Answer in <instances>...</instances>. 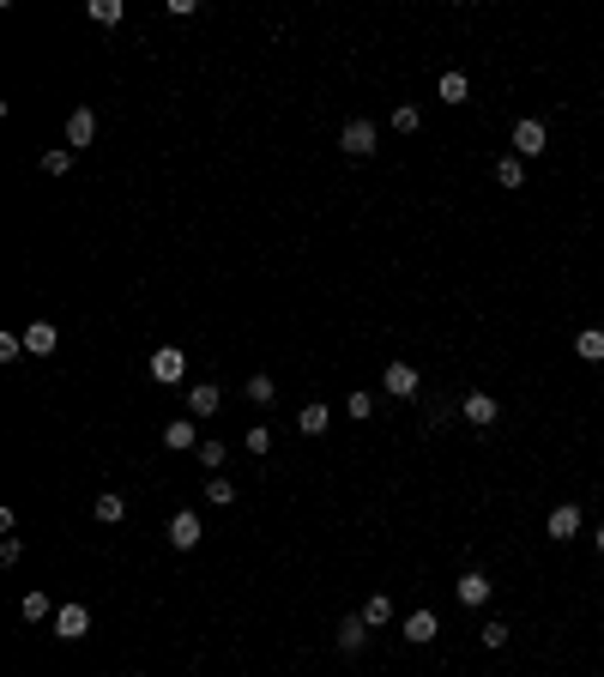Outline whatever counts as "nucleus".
<instances>
[{"label": "nucleus", "mask_w": 604, "mask_h": 677, "mask_svg": "<svg viewBox=\"0 0 604 677\" xmlns=\"http://www.w3.org/2000/svg\"><path fill=\"white\" fill-rule=\"evenodd\" d=\"M460 417H466L471 430H490V424L502 417V406H496V393H484V387H471L466 400H460Z\"/></svg>", "instance_id": "nucleus-1"}, {"label": "nucleus", "mask_w": 604, "mask_h": 677, "mask_svg": "<svg viewBox=\"0 0 604 677\" xmlns=\"http://www.w3.org/2000/svg\"><path fill=\"white\" fill-rule=\"evenodd\" d=\"M182 375H188V351H182V345H158V351H151V381L175 387Z\"/></svg>", "instance_id": "nucleus-2"}, {"label": "nucleus", "mask_w": 604, "mask_h": 677, "mask_svg": "<svg viewBox=\"0 0 604 677\" xmlns=\"http://www.w3.org/2000/svg\"><path fill=\"white\" fill-rule=\"evenodd\" d=\"M338 145H345L351 158H369V152H375V121H369V115H351L345 134H338Z\"/></svg>", "instance_id": "nucleus-3"}, {"label": "nucleus", "mask_w": 604, "mask_h": 677, "mask_svg": "<svg viewBox=\"0 0 604 677\" xmlns=\"http://www.w3.org/2000/svg\"><path fill=\"white\" fill-rule=\"evenodd\" d=\"M169 544H175V550H194V544L205 539V526H200V514H188V508H182V514H169Z\"/></svg>", "instance_id": "nucleus-4"}, {"label": "nucleus", "mask_w": 604, "mask_h": 677, "mask_svg": "<svg viewBox=\"0 0 604 677\" xmlns=\"http://www.w3.org/2000/svg\"><path fill=\"white\" fill-rule=\"evenodd\" d=\"M399 635H405L411 647H430V642L441 635V617H436V611H411V617L399 623Z\"/></svg>", "instance_id": "nucleus-5"}, {"label": "nucleus", "mask_w": 604, "mask_h": 677, "mask_svg": "<svg viewBox=\"0 0 604 677\" xmlns=\"http://www.w3.org/2000/svg\"><path fill=\"white\" fill-rule=\"evenodd\" d=\"M85 629H91V611L79 605V599L55 611V635H61V642H85Z\"/></svg>", "instance_id": "nucleus-6"}, {"label": "nucleus", "mask_w": 604, "mask_h": 677, "mask_svg": "<svg viewBox=\"0 0 604 677\" xmlns=\"http://www.w3.org/2000/svg\"><path fill=\"white\" fill-rule=\"evenodd\" d=\"M381 387H387L393 400H417V387H423V375L411 370V363H387V375H381Z\"/></svg>", "instance_id": "nucleus-7"}, {"label": "nucleus", "mask_w": 604, "mask_h": 677, "mask_svg": "<svg viewBox=\"0 0 604 677\" xmlns=\"http://www.w3.org/2000/svg\"><path fill=\"white\" fill-rule=\"evenodd\" d=\"M453 599H460V605H490V575H477V569H466V575L453 580Z\"/></svg>", "instance_id": "nucleus-8"}, {"label": "nucleus", "mask_w": 604, "mask_h": 677, "mask_svg": "<svg viewBox=\"0 0 604 677\" xmlns=\"http://www.w3.org/2000/svg\"><path fill=\"white\" fill-rule=\"evenodd\" d=\"M544 152V121H514V158H538Z\"/></svg>", "instance_id": "nucleus-9"}, {"label": "nucleus", "mask_w": 604, "mask_h": 677, "mask_svg": "<svg viewBox=\"0 0 604 677\" xmlns=\"http://www.w3.org/2000/svg\"><path fill=\"white\" fill-rule=\"evenodd\" d=\"M544 533H550V539H562V544H569L574 533H580V508H574V502L550 508V520H544Z\"/></svg>", "instance_id": "nucleus-10"}, {"label": "nucleus", "mask_w": 604, "mask_h": 677, "mask_svg": "<svg viewBox=\"0 0 604 677\" xmlns=\"http://www.w3.org/2000/svg\"><path fill=\"white\" fill-rule=\"evenodd\" d=\"M91 139H97V115H91V109H73V115H67V145H73V152H85Z\"/></svg>", "instance_id": "nucleus-11"}, {"label": "nucleus", "mask_w": 604, "mask_h": 677, "mask_svg": "<svg viewBox=\"0 0 604 677\" xmlns=\"http://www.w3.org/2000/svg\"><path fill=\"white\" fill-rule=\"evenodd\" d=\"M218 406H224L218 381H194V387H188V411H194V417H212Z\"/></svg>", "instance_id": "nucleus-12"}, {"label": "nucleus", "mask_w": 604, "mask_h": 677, "mask_svg": "<svg viewBox=\"0 0 604 677\" xmlns=\"http://www.w3.org/2000/svg\"><path fill=\"white\" fill-rule=\"evenodd\" d=\"M338 653H363V642H369V623H363V611H357V617H345V623H338Z\"/></svg>", "instance_id": "nucleus-13"}, {"label": "nucleus", "mask_w": 604, "mask_h": 677, "mask_svg": "<svg viewBox=\"0 0 604 677\" xmlns=\"http://www.w3.org/2000/svg\"><path fill=\"white\" fill-rule=\"evenodd\" d=\"M164 447H175V454L200 447V430H194V417H175V424H164Z\"/></svg>", "instance_id": "nucleus-14"}, {"label": "nucleus", "mask_w": 604, "mask_h": 677, "mask_svg": "<svg viewBox=\"0 0 604 677\" xmlns=\"http://www.w3.org/2000/svg\"><path fill=\"white\" fill-rule=\"evenodd\" d=\"M55 345H61V333H55L49 321H31V327H25V351H31V357H49Z\"/></svg>", "instance_id": "nucleus-15"}, {"label": "nucleus", "mask_w": 604, "mask_h": 677, "mask_svg": "<svg viewBox=\"0 0 604 677\" xmlns=\"http://www.w3.org/2000/svg\"><path fill=\"white\" fill-rule=\"evenodd\" d=\"M436 97L441 103H453V109H460V103L471 97V79L466 73H441V85H436Z\"/></svg>", "instance_id": "nucleus-16"}, {"label": "nucleus", "mask_w": 604, "mask_h": 677, "mask_svg": "<svg viewBox=\"0 0 604 677\" xmlns=\"http://www.w3.org/2000/svg\"><path fill=\"white\" fill-rule=\"evenodd\" d=\"M574 351H580L586 363H604V327H580V333H574Z\"/></svg>", "instance_id": "nucleus-17"}, {"label": "nucleus", "mask_w": 604, "mask_h": 677, "mask_svg": "<svg viewBox=\"0 0 604 677\" xmlns=\"http://www.w3.org/2000/svg\"><path fill=\"white\" fill-rule=\"evenodd\" d=\"M363 623H369V629H381V623H393V599H387V593H375V599H363Z\"/></svg>", "instance_id": "nucleus-18"}, {"label": "nucleus", "mask_w": 604, "mask_h": 677, "mask_svg": "<svg viewBox=\"0 0 604 677\" xmlns=\"http://www.w3.org/2000/svg\"><path fill=\"white\" fill-rule=\"evenodd\" d=\"M25 617H31V623H49V617H55V599H49V593H43V587H36V593H25Z\"/></svg>", "instance_id": "nucleus-19"}, {"label": "nucleus", "mask_w": 604, "mask_h": 677, "mask_svg": "<svg viewBox=\"0 0 604 677\" xmlns=\"http://www.w3.org/2000/svg\"><path fill=\"white\" fill-rule=\"evenodd\" d=\"M73 158H79L73 145H55V152H43V175H67V169H73Z\"/></svg>", "instance_id": "nucleus-20"}, {"label": "nucleus", "mask_w": 604, "mask_h": 677, "mask_svg": "<svg viewBox=\"0 0 604 677\" xmlns=\"http://www.w3.org/2000/svg\"><path fill=\"white\" fill-rule=\"evenodd\" d=\"M496 182H502V188H526V158H502V164H496Z\"/></svg>", "instance_id": "nucleus-21"}, {"label": "nucleus", "mask_w": 604, "mask_h": 677, "mask_svg": "<svg viewBox=\"0 0 604 677\" xmlns=\"http://www.w3.org/2000/svg\"><path fill=\"white\" fill-rule=\"evenodd\" d=\"M85 12H91V25H121V12H128V6H121V0H91Z\"/></svg>", "instance_id": "nucleus-22"}, {"label": "nucleus", "mask_w": 604, "mask_h": 677, "mask_svg": "<svg viewBox=\"0 0 604 677\" xmlns=\"http://www.w3.org/2000/svg\"><path fill=\"white\" fill-rule=\"evenodd\" d=\"M248 400H254V406H272V400H278V381H272V375H248Z\"/></svg>", "instance_id": "nucleus-23"}, {"label": "nucleus", "mask_w": 604, "mask_h": 677, "mask_svg": "<svg viewBox=\"0 0 604 677\" xmlns=\"http://www.w3.org/2000/svg\"><path fill=\"white\" fill-rule=\"evenodd\" d=\"M302 436H327V406H321V400H314V406H302Z\"/></svg>", "instance_id": "nucleus-24"}, {"label": "nucleus", "mask_w": 604, "mask_h": 677, "mask_svg": "<svg viewBox=\"0 0 604 677\" xmlns=\"http://www.w3.org/2000/svg\"><path fill=\"white\" fill-rule=\"evenodd\" d=\"M121 514H128V502H121L115 490H103V496H97V520H103V526H115Z\"/></svg>", "instance_id": "nucleus-25"}, {"label": "nucleus", "mask_w": 604, "mask_h": 677, "mask_svg": "<svg viewBox=\"0 0 604 677\" xmlns=\"http://www.w3.org/2000/svg\"><path fill=\"white\" fill-rule=\"evenodd\" d=\"M194 454H200V466H205V472H218V466H224V454H230V447H224V441H200V447H194Z\"/></svg>", "instance_id": "nucleus-26"}, {"label": "nucleus", "mask_w": 604, "mask_h": 677, "mask_svg": "<svg viewBox=\"0 0 604 677\" xmlns=\"http://www.w3.org/2000/svg\"><path fill=\"white\" fill-rule=\"evenodd\" d=\"M417 128H423V115H417L411 103H399V109H393V134H417Z\"/></svg>", "instance_id": "nucleus-27"}, {"label": "nucleus", "mask_w": 604, "mask_h": 677, "mask_svg": "<svg viewBox=\"0 0 604 677\" xmlns=\"http://www.w3.org/2000/svg\"><path fill=\"white\" fill-rule=\"evenodd\" d=\"M205 502L230 508V502H236V484H230V478H212V484H205Z\"/></svg>", "instance_id": "nucleus-28"}, {"label": "nucleus", "mask_w": 604, "mask_h": 677, "mask_svg": "<svg viewBox=\"0 0 604 677\" xmlns=\"http://www.w3.org/2000/svg\"><path fill=\"white\" fill-rule=\"evenodd\" d=\"M242 441H248V454H267V447H272V430H267V424H254Z\"/></svg>", "instance_id": "nucleus-29"}, {"label": "nucleus", "mask_w": 604, "mask_h": 677, "mask_svg": "<svg viewBox=\"0 0 604 677\" xmlns=\"http://www.w3.org/2000/svg\"><path fill=\"white\" fill-rule=\"evenodd\" d=\"M345 411H351V417H375V393H351Z\"/></svg>", "instance_id": "nucleus-30"}, {"label": "nucleus", "mask_w": 604, "mask_h": 677, "mask_svg": "<svg viewBox=\"0 0 604 677\" xmlns=\"http://www.w3.org/2000/svg\"><path fill=\"white\" fill-rule=\"evenodd\" d=\"M25 351V333H0V363H12Z\"/></svg>", "instance_id": "nucleus-31"}, {"label": "nucleus", "mask_w": 604, "mask_h": 677, "mask_svg": "<svg viewBox=\"0 0 604 677\" xmlns=\"http://www.w3.org/2000/svg\"><path fill=\"white\" fill-rule=\"evenodd\" d=\"M164 12H169V19H194V12H200V0H164Z\"/></svg>", "instance_id": "nucleus-32"}, {"label": "nucleus", "mask_w": 604, "mask_h": 677, "mask_svg": "<svg viewBox=\"0 0 604 677\" xmlns=\"http://www.w3.org/2000/svg\"><path fill=\"white\" fill-rule=\"evenodd\" d=\"M484 647H507V623H484Z\"/></svg>", "instance_id": "nucleus-33"}, {"label": "nucleus", "mask_w": 604, "mask_h": 677, "mask_svg": "<svg viewBox=\"0 0 604 677\" xmlns=\"http://www.w3.org/2000/svg\"><path fill=\"white\" fill-rule=\"evenodd\" d=\"M19 556H25V544H19V539H0V563H6V569H12Z\"/></svg>", "instance_id": "nucleus-34"}, {"label": "nucleus", "mask_w": 604, "mask_h": 677, "mask_svg": "<svg viewBox=\"0 0 604 677\" xmlns=\"http://www.w3.org/2000/svg\"><path fill=\"white\" fill-rule=\"evenodd\" d=\"M599 556H604V526H599Z\"/></svg>", "instance_id": "nucleus-35"}]
</instances>
